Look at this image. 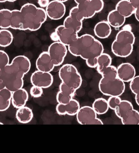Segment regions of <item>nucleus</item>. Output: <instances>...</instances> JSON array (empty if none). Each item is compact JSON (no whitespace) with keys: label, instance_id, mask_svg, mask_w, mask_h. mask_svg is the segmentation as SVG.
Listing matches in <instances>:
<instances>
[{"label":"nucleus","instance_id":"f257e3e1","mask_svg":"<svg viewBox=\"0 0 139 153\" xmlns=\"http://www.w3.org/2000/svg\"><path fill=\"white\" fill-rule=\"evenodd\" d=\"M111 56L106 53H103L98 57L97 70L102 76L99 89L105 96L119 97L125 91V84L118 78L117 68L111 65Z\"/></svg>","mask_w":139,"mask_h":153},{"label":"nucleus","instance_id":"f03ea898","mask_svg":"<svg viewBox=\"0 0 139 153\" xmlns=\"http://www.w3.org/2000/svg\"><path fill=\"white\" fill-rule=\"evenodd\" d=\"M68 46L70 53L85 60L87 66L91 68H96L98 57L104 51L102 43L89 34L78 36Z\"/></svg>","mask_w":139,"mask_h":153},{"label":"nucleus","instance_id":"7ed1b4c3","mask_svg":"<svg viewBox=\"0 0 139 153\" xmlns=\"http://www.w3.org/2000/svg\"><path fill=\"white\" fill-rule=\"evenodd\" d=\"M67 54V46L60 42H54L50 45L48 51L43 52L37 58L36 68L43 72H51L55 66L62 64Z\"/></svg>","mask_w":139,"mask_h":153},{"label":"nucleus","instance_id":"20e7f679","mask_svg":"<svg viewBox=\"0 0 139 153\" xmlns=\"http://www.w3.org/2000/svg\"><path fill=\"white\" fill-rule=\"evenodd\" d=\"M108 102L109 108L115 111L123 124L139 125V113L130 102L122 100L118 96H111Z\"/></svg>","mask_w":139,"mask_h":153},{"label":"nucleus","instance_id":"39448f33","mask_svg":"<svg viewBox=\"0 0 139 153\" xmlns=\"http://www.w3.org/2000/svg\"><path fill=\"white\" fill-rule=\"evenodd\" d=\"M20 11L24 22V30L36 31L41 28L47 19L45 10L31 3L25 4L22 7Z\"/></svg>","mask_w":139,"mask_h":153},{"label":"nucleus","instance_id":"423d86ee","mask_svg":"<svg viewBox=\"0 0 139 153\" xmlns=\"http://www.w3.org/2000/svg\"><path fill=\"white\" fill-rule=\"evenodd\" d=\"M135 42L134 33L129 29H123L117 34L111 45V51L116 56L128 57L133 52Z\"/></svg>","mask_w":139,"mask_h":153},{"label":"nucleus","instance_id":"0eeeda50","mask_svg":"<svg viewBox=\"0 0 139 153\" xmlns=\"http://www.w3.org/2000/svg\"><path fill=\"white\" fill-rule=\"evenodd\" d=\"M25 75L11 63L0 70V77L4 81L6 88L12 92L22 88Z\"/></svg>","mask_w":139,"mask_h":153},{"label":"nucleus","instance_id":"6e6552de","mask_svg":"<svg viewBox=\"0 0 139 153\" xmlns=\"http://www.w3.org/2000/svg\"><path fill=\"white\" fill-rule=\"evenodd\" d=\"M59 75L61 83L76 91L81 85V76L77 68L73 65L67 64L63 65L59 71Z\"/></svg>","mask_w":139,"mask_h":153},{"label":"nucleus","instance_id":"1a4fd4ad","mask_svg":"<svg viewBox=\"0 0 139 153\" xmlns=\"http://www.w3.org/2000/svg\"><path fill=\"white\" fill-rule=\"evenodd\" d=\"M103 0H89L71 9L81 20L93 17L103 9Z\"/></svg>","mask_w":139,"mask_h":153},{"label":"nucleus","instance_id":"9d476101","mask_svg":"<svg viewBox=\"0 0 139 153\" xmlns=\"http://www.w3.org/2000/svg\"><path fill=\"white\" fill-rule=\"evenodd\" d=\"M78 123L81 125H103V122L97 117L92 107L84 106L80 108L77 114Z\"/></svg>","mask_w":139,"mask_h":153},{"label":"nucleus","instance_id":"9b49d317","mask_svg":"<svg viewBox=\"0 0 139 153\" xmlns=\"http://www.w3.org/2000/svg\"><path fill=\"white\" fill-rule=\"evenodd\" d=\"M31 82L33 86L46 89L51 87L52 85L53 78L50 72L37 70L32 74Z\"/></svg>","mask_w":139,"mask_h":153},{"label":"nucleus","instance_id":"f8f14e48","mask_svg":"<svg viewBox=\"0 0 139 153\" xmlns=\"http://www.w3.org/2000/svg\"><path fill=\"white\" fill-rule=\"evenodd\" d=\"M47 17L51 20H59L65 14L66 8L63 3L58 1H51L46 9Z\"/></svg>","mask_w":139,"mask_h":153},{"label":"nucleus","instance_id":"ddd939ff","mask_svg":"<svg viewBox=\"0 0 139 153\" xmlns=\"http://www.w3.org/2000/svg\"><path fill=\"white\" fill-rule=\"evenodd\" d=\"M59 38V42L68 46L78 37L77 32L71 28L65 27L63 25L58 26L55 29Z\"/></svg>","mask_w":139,"mask_h":153},{"label":"nucleus","instance_id":"4468645a","mask_svg":"<svg viewBox=\"0 0 139 153\" xmlns=\"http://www.w3.org/2000/svg\"><path fill=\"white\" fill-rule=\"evenodd\" d=\"M118 78L124 82H131L135 76V68L130 63H126L120 64L117 69Z\"/></svg>","mask_w":139,"mask_h":153},{"label":"nucleus","instance_id":"2eb2a0df","mask_svg":"<svg viewBox=\"0 0 139 153\" xmlns=\"http://www.w3.org/2000/svg\"><path fill=\"white\" fill-rule=\"evenodd\" d=\"M80 108L79 103L75 99H72L67 104H59L56 108V111L60 115L67 114L70 116L76 115Z\"/></svg>","mask_w":139,"mask_h":153},{"label":"nucleus","instance_id":"dca6fc26","mask_svg":"<svg viewBox=\"0 0 139 153\" xmlns=\"http://www.w3.org/2000/svg\"><path fill=\"white\" fill-rule=\"evenodd\" d=\"M28 98L27 91L22 88L12 92L11 102L13 107L19 109L25 106Z\"/></svg>","mask_w":139,"mask_h":153},{"label":"nucleus","instance_id":"f3484780","mask_svg":"<svg viewBox=\"0 0 139 153\" xmlns=\"http://www.w3.org/2000/svg\"><path fill=\"white\" fill-rule=\"evenodd\" d=\"M75 92L76 91L61 83L60 86V91L56 96L57 101L59 104H67L72 99Z\"/></svg>","mask_w":139,"mask_h":153},{"label":"nucleus","instance_id":"a211bd4d","mask_svg":"<svg viewBox=\"0 0 139 153\" xmlns=\"http://www.w3.org/2000/svg\"><path fill=\"white\" fill-rule=\"evenodd\" d=\"M63 25L65 27L71 28L78 33L83 27V21L77 16L75 12L70 10L69 16L65 19Z\"/></svg>","mask_w":139,"mask_h":153},{"label":"nucleus","instance_id":"6ab92c4d","mask_svg":"<svg viewBox=\"0 0 139 153\" xmlns=\"http://www.w3.org/2000/svg\"><path fill=\"white\" fill-rule=\"evenodd\" d=\"M94 33L97 37L100 39H105L111 35V26L108 21L100 22L96 25Z\"/></svg>","mask_w":139,"mask_h":153},{"label":"nucleus","instance_id":"aec40b11","mask_svg":"<svg viewBox=\"0 0 139 153\" xmlns=\"http://www.w3.org/2000/svg\"><path fill=\"white\" fill-rule=\"evenodd\" d=\"M115 10L125 18L131 16L135 11L129 0H121L117 3Z\"/></svg>","mask_w":139,"mask_h":153},{"label":"nucleus","instance_id":"412c9836","mask_svg":"<svg viewBox=\"0 0 139 153\" xmlns=\"http://www.w3.org/2000/svg\"><path fill=\"white\" fill-rule=\"evenodd\" d=\"M126 18L122 15L116 10H112L108 15V22L114 28H119L124 25Z\"/></svg>","mask_w":139,"mask_h":153},{"label":"nucleus","instance_id":"4be33fe9","mask_svg":"<svg viewBox=\"0 0 139 153\" xmlns=\"http://www.w3.org/2000/svg\"><path fill=\"white\" fill-rule=\"evenodd\" d=\"M11 63L25 74H27L29 72L31 67L30 60L24 55H19L16 56L12 60Z\"/></svg>","mask_w":139,"mask_h":153},{"label":"nucleus","instance_id":"5701e85b","mask_svg":"<svg viewBox=\"0 0 139 153\" xmlns=\"http://www.w3.org/2000/svg\"><path fill=\"white\" fill-rule=\"evenodd\" d=\"M10 28L16 30H24V22L20 10H15L11 11Z\"/></svg>","mask_w":139,"mask_h":153},{"label":"nucleus","instance_id":"b1692460","mask_svg":"<svg viewBox=\"0 0 139 153\" xmlns=\"http://www.w3.org/2000/svg\"><path fill=\"white\" fill-rule=\"evenodd\" d=\"M16 117L20 123H29L33 119L32 111L30 108L26 106L20 108L18 109L16 113Z\"/></svg>","mask_w":139,"mask_h":153},{"label":"nucleus","instance_id":"393cba45","mask_svg":"<svg viewBox=\"0 0 139 153\" xmlns=\"http://www.w3.org/2000/svg\"><path fill=\"white\" fill-rule=\"evenodd\" d=\"M12 93L6 88L0 91V112L4 111L10 107Z\"/></svg>","mask_w":139,"mask_h":153},{"label":"nucleus","instance_id":"a878e982","mask_svg":"<svg viewBox=\"0 0 139 153\" xmlns=\"http://www.w3.org/2000/svg\"><path fill=\"white\" fill-rule=\"evenodd\" d=\"M92 108L97 114H105L109 108L108 101L104 98H98L94 101L92 105Z\"/></svg>","mask_w":139,"mask_h":153},{"label":"nucleus","instance_id":"bb28decb","mask_svg":"<svg viewBox=\"0 0 139 153\" xmlns=\"http://www.w3.org/2000/svg\"><path fill=\"white\" fill-rule=\"evenodd\" d=\"M11 11L8 9L0 10V28L7 29L10 28Z\"/></svg>","mask_w":139,"mask_h":153},{"label":"nucleus","instance_id":"cd10ccee","mask_svg":"<svg viewBox=\"0 0 139 153\" xmlns=\"http://www.w3.org/2000/svg\"><path fill=\"white\" fill-rule=\"evenodd\" d=\"M13 41V36L10 30L7 29L0 30V46L6 47L10 46Z\"/></svg>","mask_w":139,"mask_h":153},{"label":"nucleus","instance_id":"c85d7f7f","mask_svg":"<svg viewBox=\"0 0 139 153\" xmlns=\"http://www.w3.org/2000/svg\"><path fill=\"white\" fill-rule=\"evenodd\" d=\"M130 87L132 93L135 95V101L139 106V76H135L131 81Z\"/></svg>","mask_w":139,"mask_h":153},{"label":"nucleus","instance_id":"c756f323","mask_svg":"<svg viewBox=\"0 0 139 153\" xmlns=\"http://www.w3.org/2000/svg\"><path fill=\"white\" fill-rule=\"evenodd\" d=\"M10 58L7 53L3 51L0 50V70L9 64Z\"/></svg>","mask_w":139,"mask_h":153},{"label":"nucleus","instance_id":"7c9ffc66","mask_svg":"<svg viewBox=\"0 0 139 153\" xmlns=\"http://www.w3.org/2000/svg\"><path fill=\"white\" fill-rule=\"evenodd\" d=\"M43 93V89L40 87L33 86L30 89L31 95L34 97H40Z\"/></svg>","mask_w":139,"mask_h":153},{"label":"nucleus","instance_id":"2f4dec72","mask_svg":"<svg viewBox=\"0 0 139 153\" xmlns=\"http://www.w3.org/2000/svg\"><path fill=\"white\" fill-rule=\"evenodd\" d=\"M49 3V0H38L39 5L42 8L46 7Z\"/></svg>","mask_w":139,"mask_h":153},{"label":"nucleus","instance_id":"473e14b6","mask_svg":"<svg viewBox=\"0 0 139 153\" xmlns=\"http://www.w3.org/2000/svg\"><path fill=\"white\" fill-rule=\"evenodd\" d=\"M50 37H51V39H52L53 41L55 42L59 41L58 36V34H57L55 31L51 33V35H50Z\"/></svg>","mask_w":139,"mask_h":153},{"label":"nucleus","instance_id":"72a5a7b5","mask_svg":"<svg viewBox=\"0 0 139 153\" xmlns=\"http://www.w3.org/2000/svg\"><path fill=\"white\" fill-rule=\"evenodd\" d=\"M135 9L139 6V0H129Z\"/></svg>","mask_w":139,"mask_h":153},{"label":"nucleus","instance_id":"f704fd0d","mask_svg":"<svg viewBox=\"0 0 139 153\" xmlns=\"http://www.w3.org/2000/svg\"><path fill=\"white\" fill-rule=\"evenodd\" d=\"M5 85L2 78L0 77V91L5 88Z\"/></svg>","mask_w":139,"mask_h":153},{"label":"nucleus","instance_id":"c9c22d12","mask_svg":"<svg viewBox=\"0 0 139 153\" xmlns=\"http://www.w3.org/2000/svg\"><path fill=\"white\" fill-rule=\"evenodd\" d=\"M134 14H135V19L139 22V6L135 9Z\"/></svg>","mask_w":139,"mask_h":153},{"label":"nucleus","instance_id":"e433bc0d","mask_svg":"<svg viewBox=\"0 0 139 153\" xmlns=\"http://www.w3.org/2000/svg\"><path fill=\"white\" fill-rule=\"evenodd\" d=\"M87 1L89 0H75V1L78 4L85 3Z\"/></svg>","mask_w":139,"mask_h":153},{"label":"nucleus","instance_id":"4c0bfd02","mask_svg":"<svg viewBox=\"0 0 139 153\" xmlns=\"http://www.w3.org/2000/svg\"><path fill=\"white\" fill-rule=\"evenodd\" d=\"M16 1L17 0H0V3H4L7 1L13 2Z\"/></svg>","mask_w":139,"mask_h":153},{"label":"nucleus","instance_id":"58836bf2","mask_svg":"<svg viewBox=\"0 0 139 153\" xmlns=\"http://www.w3.org/2000/svg\"><path fill=\"white\" fill-rule=\"evenodd\" d=\"M56 1H58L59 2H62V3H64V2H67L68 0H56Z\"/></svg>","mask_w":139,"mask_h":153},{"label":"nucleus","instance_id":"ea45409f","mask_svg":"<svg viewBox=\"0 0 139 153\" xmlns=\"http://www.w3.org/2000/svg\"><path fill=\"white\" fill-rule=\"evenodd\" d=\"M3 123H2V122H0V125H3Z\"/></svg>","mask_w":139,"mask_h":153}]
</instances>
